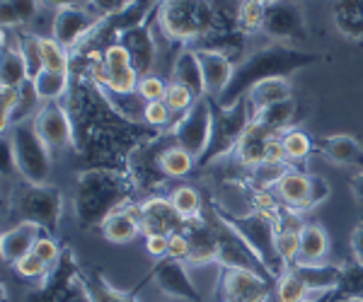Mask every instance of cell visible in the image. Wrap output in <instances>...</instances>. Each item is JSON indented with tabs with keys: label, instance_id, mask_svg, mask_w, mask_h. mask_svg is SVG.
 <instances>
[{
	"label": "cell",
	"instance_id": "1",
	"mask_svg": "<svg viewBox=\"0 0 363 302\" xmlns=\"http://www.w3.org/2000/svg\"><path fill=\"white\" fill-rule=\"evenodd\" d=\"M133 194H136V182L126 170L87 167L75 177V220L83 230L102 225L114 211L133 206Z\"/></svg>",
	"mask_w": 363,
	"mask_h": 302
},
{
	"label": "cell",
	"instance_id": "2",
	"mask_svg": "<svg viewBox=\"0 0 363 302\" xmlns=\"http://www.w3.org/2000/svg\"><path fill=\"white\" fill-rule=\"evenodd\" d=\"M320 56L313 51H303L301 46H289V44H267L262 49L252 51L250 56H245L242 61L235 66L230 83H228L225 92L218 97L220 107H230L242 100L245 95L255 85L264 83L272 78H289L291 73L308 68L313 63H318Z\"/></svg>",
	"mask_w": 363,
	"mask_h": 302
},
{
	"label": "cell",
	"instance_id": "3",
	"mask_svg": "<svg viewBox=\"0 0 363 302\" xmlns=\"http://www.w3.org/2000/svg\"><path fill=\"white\" fill-rule=\"evenodd\" d=\"M157 27L169 42L184 46L196 44L216 29V15L211 0H160Z\"/></svg>",
	"mask_w": 363,
	"mask_h": 302
},
{
	"label": "cell",
	"instance_id": "4",
	"mask_svg": "<svg viewBox=\"0 0 363 302\" xmlns=\"http://www.w3.org/2000/svg\"><path fill=\"white\" fill-rule=\"evenodd\" d=\"M213 213L223 220L225 225H230L233 230L247 242V247L259 257L262 264L272 271L274 278H279L286 271L284 259L279 257L277 249V220L264 216V213H245V216H235V213H228L225 208H220L218 203H211Z\"/></svg>",
	"mask_w": 363,
	"mask_h": 302
},
{
	"label": "cell",
	"instance_id": "5",
	"mask_svg": "<svg viewBox=\"0 0 363 302\" xmlns=\"http://www.w3.org/2000/svg\"><path fill=\"white\" fill-rule=\"evenodd\" d=\"M3 136L8 138L10 148H13L15 170L20 172V177L27 184H37V187L49 184L51 172H54V160H51L54 150L44 143V138L34 129V119L10 126V131Z\"/></svg>",
	"mask_w": 363,
	"mask_h": 302
},
{
	"label": "cell",
	"instance_id": "6",
	"mask_svg": "<svg viewBox=\"0 0 363 302\" xmlns=\"http://www.w3.org/2000/svg\"><path fill=\"white\" fill-rule=\"evenodd\" d=\"M8 213L15 223H34L44 232H54L61 223L63 213V194L54 184H27L13 191V199L8 201Z\"/></svg>",
	"mask_w": 363,
	"mask_h": 302
},
{
	"label": "cell",
	"instance_id": "7",
	"mask_svg": "<svg viewBox=\"0 0 363 302\" xmlns=\"http://www.w3.org/2000/svg\"><path fill=\"white\" fill-rule=\"evenodd\" d=\"M250 124H252V109L247 104V97H242V100L230 104V107H220L213 100V131H211L206 153L199 158L196 167H208L211 162L235 153L240 138H242V133L247 131Z\"/></svg>",
	"mask_w": 363,
	"mask_h": 302
},
{
	"label": "cell",
	"instance_id": "8",
	"mask_svg": "<svg viewBox=\"0 0 363 302\" xmlns=\"http://www.w3.org/2000/svg\"><path fill=\"white\" fill-rule=\"evenodd\" d=\"M274 196L289 213H303L313 211L325 199H330V184L320 177V174H306L301 170L289 167L281 177L274 182Z\"/></svg>",
	"mask_w": 363,
	"mask_h": 302
},
{
	"label": "cell",
	"instance_id": "9",
	"mask_svg": "<svg viewBox=\"0 0 363 302\" xmlns=\"http://www.w3.org/2000/svg\"><path fill=\"white\" fill-rule=\"evenodd\" d=\"M211 131H213V97H199L191 104L189 112H184L169 129L174 145L184 148L186 153H191L196 158H201L208 148Z\"/></svg>",
	"mask_w": 363,
	"mask_h": 302
},
{
	"label": "cell",
	"instance_id": "10",
	"mask_svg": "<svg viewBox=\"0 0 363 302\" xmlns=\"http://www.w3.org/2000/svg\"><path fill=\"white\" fill-rule=\"evenodd\" d=\"M233 158L250 170L264 165H289L284 158V148H281V133L257 121H252L247 131L242 133Z\"/></svg>",
	"mask_w": 363,
	"mask_h": 302
},
{
	"label": "cell",
	"instance_id": "11",
	"mask_svg": "<svg viewBox=\"0 0 363 302\" xmlns=\"http://www.w3.org/2000/svg\"><path fill=\"white\" fill-rule=\"evenodd\" d=\"M206 216L211 218V223H213L216 240H218V261H216V264H218L220 269H247L259 276H267L269 281H277V278L272 276V271L259 261V257L247 247V242H245L230 225H225L223 220L216 216L211 206H208Z\"/></svg>",
	"mask_w": 363,
	"mask_h": 302
},
{
	"label": "cell",
	"instance_id": "12",
	"mask_svg": "<svg viewBox=\"0 0 363 302\" xmlns=\"http://www.w3.org/2000/svg\"><path fill=\"white\" fill-rule=\"evenodd\" d=\"M262 34L272 39L274 44L301 46L308 42V25L303 10L294 0H277L267 5L264 22H262Z\"/></svg>",
	"mask_w": 363,
	"mask_h": 302
},
{
	"label": "cell",
	"instance_id": "13",
	"mask_svg": "<svg viewBox=\"0 0 363 302\" xmlns=\"http://www.w3.org/2000/svg\"><path fill=\"white\" fill-rule=\"evenodd\" d=\"M99 17L90 5H80V8H66L54 13L51 22V37L58 44H63L68 51H75L80 44L92 34V29L99 25Z\"/></svg>",
	"mask_w": 363,
	"mask_h": 302
},
{
	"label": "cell",
	"instance_id": "14",
	"mask_svg": "<svg viewBox=\"0 0 363 302\" xmlns=\"http://www.w3.org/2000/svg\"><path fill=\"white\" fill-rule=\"evenodd\" d=\"M220 286L230 302H269L272 295H277V281L247 269H223Z\"/></svg>",
	"mask_w": 363,
	"mask_h": 302
},
{
	"label": "cell",
	"instance_id": "15",
	"mask_svg": "<svg viewBox=\"0 0 363 302\" xmlns=\"http://www.w3.org/2000/svg\"><path fill=\"white\" fill-rule=\"evenodd\" d=\"M184 264L186 261H179L172 257L157 259V264L153 266V271L148 274V278L155 283V288L160 290V293L167 295V298L201 302V293H199L194 281L189 278V271H186Z\"/></svg>",
	"mask_w": 363,
	"mask_h": 302
},
{
	"label": "cell",
	"instance_id": "16",
	"mask_svg": "<svg viewBox=\"0 0 363 302\" xmlns=\"http://www.w3.org/2000/svg\"><path fill=\"white\" fill-rule=\"evenodd\" d=\"M34 129L51 150H66L75 145V129L68 109L61 102H46L34 116Z\"/></svg>",
	"mask_w": 363,
	"mask_h": 302
},
{
	"label": "cell",
	"instance_id": "17",
	"mask_svg": "<svg viewBox=\"0 0 363 302\" xmlns=\"http://www.w3.org/2000/svg\"><path fill=\"white\" fill-rule=\"evenodd\" d=\"M136 216L140 223V232L145 235H172L186 228V220L174 211L169 199L150 196V199L136 203Z\"/></svg>",
	"mask_w": 363,
	"mask_h": 302
},
{
	"label": "cell",
	"instance_id": "18",
	"mask_svg": "<svg viewBox=\"0 0 363 302\" xmlns=\"http://www.w3.org/2000/svg\"><path fill=\"white\" fill-rule=\"evenodd\" d=\"M116 42L128 51V56H131V61H133V66H136V71L140 73V78L153 73L157 51H155V39L148 27V20L138 22V25H133V27H126L124 32L116 37Z\"/></svg>",
	"mask_w": 363,
	"mask_h": 302
},
{
	"label": "cell",
	"instance_id": "19",
	"mask_svg": "<svg viewBox=\"0 0 363 302\" xmlns=\"http://www.w3.org/2000/svg\"><path fill=\"white\" fill-rule=\"evenodd\" d=\"M186 237H189V259L186 264L189 266H208L218 261V240H216V230L211 218L203 213L201 218L196 220H186Z\"/></svg>",
	"mask_w": 363,
	"mask_h": 302
},
{
	"label": "cell",
	"instance_id": "20",
	"mask_svg": "<svg viewBox=\"0 0 363 302\" xmlns=\"http://www.w3.org/2000/svg\"><path fill=\"white\" fill-rule=\"evenodd\" d=\"M194 49V46H191ZM201 63V73H203V85H206V95L218 100L225 92L228 83H230L233 73H235V63L233 58H228L225 54L211 49H194Z\"/></svg>",
	"mask_w": 363,
	"mask_h": 302
},
{
	"label": "cell",
	"instance_id": "21",
	"mask_svg": "<svg viewBox=\"0 0 363 302\" xmlns=\"http://www.w3.org/2000/svg\"><path fill=\"white\" fill-rule=\"evenodd\" d=\"M315 145H318V153L332 165L363 170V145L349 133H335V136L320 138V141H315Z\"/></svg>",
	"mask_w": 363,
	"mask_h": 302
},
{
	"label": "cell",
	"instance_id": "22",
	"mask_svg": "<svg viewBox=\"0 0 363 302\" xmlns=\"http://www.w3.org/2000/svg\"><path fill=\"white\" fill-rule=\"evenodd\" d=\"M44 235V230L34 223H15L13 228H8L0 237V257L5 264H17L22 257H27L39 242V237Z\"/></svg>",
	"mask_w": 363,
	"mask_h": 302
},
{
	"label": "cell",
	"instance_id": "23",
	"mask_svg": "<svg viewBox=\"0 0 363 302\" xmlns=\"http://www.w3.org/2000/svg\"><path fill=\"white\" fill-rule=\"evenodd\" d=\"M289 269H294V274L306 283L310 293H335L344 274V264H327V261L291 264Z\"/></svg>",
	"mask_w": 363,
	"mask_h": 302
},
{
	"label": "cell",
	"instance_id": "24",
	"mask_svg": "<svg viewBox=\"0 0 363 302\" xmlns=\"http://www.w3.org/2000/svg\"><path fill=\"white\" fill-rule=\"evenodd\" d=\"M172 80L179 85H184L186 90H191V95L196 97H206V85H203V73H201V63L199 56L191 46H182L174 56L172 63Z\"/></svg>",
	"mask_w": 363,
	"mask_h": 302
},
{
	"label": "cell",
	"instance_id": "25",
	"mask_svg": "<svg viewBox=\"0 0 363 302\" xmlns=\"http://www.w3.org/2000/svg\"><path fill=\"white\" fill-rule=\"evenodd\" d=\"M99 228H102V237L107 242H112V245H128L138 235H143L136 216V206H126L114 211Z\"/></svg>",
	"mask_w": 363,
	"mask_h": 302
},
{
	"label": "cell",
	"instance_id": "26",
	"mask_svg": "<svg viewBox=\"0 0 363 302\" xmlns=\"http://www.w3.org/2000/svg\"><path fill=\"white\" fill-rule=\"evenodd\" d=\"M332 22L344 39L361 42L363 39V0H335Z\"/></svg>",
	"mask_w": 363,
	"mask_h": 302
},
{
	"label": "cell",
	"instance_id": "27",
	"mask_svg": "<svg viewBox=\"0 0 363 302\" xmlns=\"http://www.w3.org/2000/svg\"><path fill=\"white\" fill-rule=\"evenodd\" d=\"M245 97H247L252 116H255L257 112H262V109L272 107V104L291 100V97H294V87H291L289 78H272V80H264V83L255 85Z\"/></svg>",
	"mask_w": 363,
	"mask_h": 302
},
{
	"label": "cell",
	"instance_id": "28",
	"mask_svg": "<svg viewBox=\"0 0 363 302\" xmlns=\"http://www.w3.org/2000/svg\"><path fill=\"white\" fill-rule=\"evenodd\" d=\"M330 254V235L318 223H306L301 230V252L296 264H318Z\"/></svg>",
	"mask_w": 363,
	"mask_h": 302
},
{
	"label": "cell",
	"instance_id": "29",
	"mask_svg": "<svg viewBox=\"0 0 363 302\" xmlns=\"http://www.w3.org/2000/svg\"><path fill=\"white\" fill-rule=\"evenodd\" d=\"M29 80L27 63L22 58L20 42L15 46L3 39V54H0V87H22Z\"/></svg>",
	"mask_w": 363,
	"mask_h": 302
},
{
	"label": "cell",
	"instance_id": "30",
	"mask_svg": "<svg viewBox=\"0 0 363 302\" xmlns=\"http://www.w3.org/2000/svg\"><path fill=\"white\" fill-rule=\"evenodd\" d=\"M42 10V0H0V22L3 29L27 27Z\"/></svg>",
	"mask_w": 363,
	"mask_h": 302
},
{
	"label": "cell",
	"instance_id": "31",
	"mask_svg": "<svg viewBox=\"0 0 363 302\" xmlns=\"http://www.w3.org/2000/svg\"><path fill=\"white\" fill-rule=\"evenodd\" d=\"M298 119V102L291 97V100H284L279 104H272V107L262 109V112H257L252 116V121H257V124H264L269 129L284 133L289 129H294Z\"/></svg>",
	"mask_w": 363,
	"mask_h": 302
},
{
	"label": "cell",
	"instance_id": "32",
	"mask_svg": "<svg viewBox=\"0 0 363 302\" xmlns=\"http://www.w3.org/2000/svg\"><path fill=\"white\" fill-rule=\"evenodd\" d=\"M157 165L165 177H186L196 167V158L179 145H169L157 153Z\"/></svg>",
	"mask_w": 363,
	"mask_h": 302
},
{
	"label": "cell",
	"instance_id": "33",
	"mask_svg": "<svg viewBox=\"0 0 363 302\" xmlns=\"http://www.w3.org/2000/svg\"><path fill=\"white\" fill-rule=\"evenodd\" d=\"M37 87V95L44 104L46 102H61L63 97L70 92V75L68 73H54V71H42L37 78L32 80Z\"/></svg>",
	"mask_w": 363,
	"mask_h": 302
},
{
	"label": "cell",
	"instance_id": "34",
	"mask_svg": "<svg viewBox=\"0 0 363 302\" xmlns=\"http://www.w3.org/2000/svg\"><path fill=\"white\" fill-rule=\"evenodd\" d=\"M281 148H284L286 162H303L313 153H318L315 141L301 129H289V131L281 133Z\"/></svg>",
	"mask_w": 363,
	"mask_h": 302
},
{
	"label": "cell",
	"instance_id": "35",
	"mask_svg": "<svg viewBox=\"0 0 363 302\" xmlns=\"http://www.w3.org/2000/svg\"><path fill=\"white\" fill-rule=\"evenodd\" d=\"M169 203L174 206V211L179 213L184 220H196L203 216V201L199 196V191L189 184H182L169 194Z\"/></svg>",
	"mask_w": 363,
	"mask_h": 302
},
{
	"label": "cell",
	"instance_id": "36",
	"mask_svg": "<svg viewBox=\"0 0 363 302\" xmlns=\"http://www.w3.org/2000/svg\"><path fill=\"white\" fill-rule=\"evenodd\" d=\"M42 54H44V71L68 73L73 66V56L63 44H58L54 37H42Z\"/></svg>",
	"mask_w": 363,
	"mask_h": 302
},
{
	"label": "cell",
	"instance_id": "37",
	"mask_svg": "<svg viewBox=\"0 0 363 302\" xmlns=\"http://www.w3.org/2000/svg\"><path fill=\"white\" fill-rule=\"evenodd\" d=\"M310 295L313 293H310L306 283L294 274V269H286L284 274L277 278V300L279 302H306Z\"/></svg>",
	"mask_w": 363,
	"mask_h": 302
},
{
	"label": "cell",
	"instance_id": "38",
	"mask_svg": "<svg viewBox=\"0 0 363 302\" xmlns=\"http://www.w3.org/2000/svg\"><path fill=\"white\" fill-rule=\"evenodd\" d=\"M335 298H363V264H359V261L344 264V274L335 290Z\"/></svg>",
	"mask_w": 363,
	"mask_h": 302
},
{
	"label": "cell",
	"instance_id": "39",
	"mask_svg": "<svg viewBox=\"0 0 363 302\" xmlns=\"http://www.w3.org/2000/svg\"><path fill=\"white\" fill-rule=\"evenodd\" d=\"M20 51H22V58H25V63H27L29 80H34L39 73L44 71L42 37H37V34H27V37H22L20 39Z\"/></svg>",
	"mask_w": 363,
	"mask_h": 302
},
{
	"label": "cell",
	"instance_id": "40",
	"mask_svg": "<svg viewBox=\"0 0 363 302\" xmlns=\"http://www.w3.org/2000/svg\"><path fill=\"white\" fill-rule=\"evenodd\" d=\"M264 13H267L264 3H257V0H242V8H240V17H238V27L242 29L245 34L262 32Z\"/></svg>",
	"mask_w": 363,
	"mask_h": 302
},
{
	"label": "cell",
	"instance_id": "41",
	"mask_svg": "<svg viewBox=\"0 0 363 302\" xmlns=\"http://www.w3.org/2000/svg\"><path fill=\"white\" fill-rule=\"evenodd\" d=\"M167 104L169 109H172V114H184V112H189L191 109V104L196 102V97L191 95V90H186L184 85H179V83H174V80H169L167 83V95H165V100H162Z\"/></svg>",
	"mask_w": 363,
	"mask_h": 302
},
{
	"label": "cell",
	"instance_id": "42",
	"mask_svg": "<svg viewBox=\"0 0 363 302\" xmlns=\"http://www.w3.org/2000/svg\"><path fill=\"white\" fill-rule=\"evenodd\" d=\"M136 92H138V97L145 104L162 102V100H165V95H167V83L162 78H157V75L150 73V75H143V78H140Z\"/></svg>",
	"mask_w": 363,
	"mask_h": 302
},
{
	"label": "cell",
	"instance_id": "43",
	"mask_svg": "<svg viewBox=\"0 0 363 302\" xmlns=\"http://www.w3.org/2000/svg\"><path fill=\"white\" fill-rule=\"evenodd\" d=\"M87 286H90V293H92V298H95V302H136L131 295L121 293V290H114L102 276H95V281H87Z\"/></svg>",
	"mask_w": 363,
	"mask_h": 302
},
{
	"label": "cell",
	"instance_id": "44",
	"mask_svg": "<svg viewBox=\"0 0 363 302\" xmlns=\"http://www.w3.org/2000/svg\"><path fill=\"white\" fill-rule=\"evenodd\" d=\"M20 107V87H0V114H3V133L10 131L13 116Z\"/></svg>",
	"mask_w": 363,
	"mask_h": 302
},
{
	"label": "cell",
	"instance_id": "45",
	"mask_svg": "<svg viewBox=\"0 0 363 302\" xmlns=\"http://www.w3.org/2000/svg\"><path fill=\"white\" fill-rule=\"evenodd\" d=\"M63 249H66V247H61V242H56L54 237L42 235V237H39L37 245H34L32 252L37 254V257L42 259L44 264L51 269V266H56L58 261H61V257H63Z\"/></svg>",
	"mask_w": 363,
	"mask_h": 302
},
{
	"label": "cell",
	"instance_id": "46",
	"mask_svg": "<svg viewBox=\"0 0 363 302\" xmlns=\"http://www.w3.org/2000/svg\"><path fill=\"white\" fill-rule=\"evenodd\" d=\"M169 121H172V109H169L165 102L145 104V109H143L145 126H150L153 131H157V129H162V126H169Z\"/></svg>",
	"mask_w": 363,
	"mask_h": 302
},
{
	"label": "cell",
	"instance_id": "47",
	"mask_svg": "<svg viewBox=\"0 0 363 302\" xmlns=\"http://www.w3.org/2000/svg\"><path fill=\"white\" fill-rule=\"evenodd\" d=\"M15 271H17V274H20L22 278H29V281H34V278H44L51 269L44 264L42 259L37 257V254L29 252L27 257H22V259L15 264Z\"/></svg>",
	"mask_w": 363,
	"mask_h": 302
},
{
	"label": "cell",
	"instance_id": "48",
	"mask_svg": "<svg viewBox=\"0 0 363 302\" xmlns=\"http://www.w3.org/2000/svg\"><path fill=\"white\" fill-rule=\"evenodd\" d=\"M133 3H136V0H87V5H90L102 20L104 17H116V15L126 13Z\"/></svg>",
	"mask_w": 363,
	"mask_h": 302
},
{
	"label": "cell",
	"instance_id": "49",
	"mask_svg": "<svg viewBox=\"0 0 363 302\" xmlns=\"http://www.w3.org/2000/svg\"><path fill=\"white\" fill-rule=\"evenodd\" d=\"M189 252H191V247H189V237H186V232L184 230H182V232H172V235H169L167 257L186 261V259H189Z\"/></svg>",
	"mask_w": 363,
	"mask_h": 302
},
{
	"label": "cell",
	"instance_id": "50",
	"mask_svg": "<svg viewBox=\"0 0 363 302\" xmlns=\"http://www.w3.org/2000/svg\"><path fill=\"white\" fill-rule=\"evenodd\" d=\"M145 252L155 259H165L167 257V249H169V235H145Z\"/></svg>",
	"mask_w": 363,
	"mask_h": 302
},
{
	"label": "cell",
	"instance_id": "51",
	"mask_svg": "<svg viewBox=\"0 0 363 302\" xmlns=\"http://www.w3.org/2000/svg\"><path fill=\"white\" fill-rule=\"evenodd\" d=\"M61 302H95V298H92V293H90V286H87V278H80L78 286L70 290Z\"/></svg>",
	"mask_w": 363,
	"mask_h": 302
},
{
	"label": "cell",
	"instance_id": "52",
	"mask_svg": "<svg viewBox=\"0 0 363 302\" xmlns=\"http://www.w3.org/2000/svg\"><path fill=\"white\" fill-rule=\"evenodd\" d=\"M349 245H351V254H354V261L363 264V220L354 228L349 237Z\"/></svg>",
	"mask_w": 363,
	"mask_h": 302
},
{
	"label": "cell",
	"instance_id": "53",
	"mask_svg": "<svg viewBox=\"0 0 363 302\" xmlns=\"http://www.w3.org/2000/svg\"><path fill=\"white\" fill-rule=\"evenodd\" d=\"M44 8L49 10H66V8H80V5H87V0H42Z\"/></svg>",
	"mask_w": 363,
	"mask_h": 302
},
{
	"label": "cell",
	"instance_id": "54",
	"mask_svg": "<svg viewBox=\"0 0 363 302\" xmlns=\"http://www.w3.org/2000/svg\"><path fill=\"white\" fill-rule=\"evenodd\" d=\"M351 194H354L356 203H359V208L363 211V170H359L351 177Z\"/></svg>",
	"mask_w": 363,
	"mask_h": 302
},
{
	"label": "cell",
	"instance_id": "55",
	"mask_svg": "<svg viewBox=\"0 0 363 302\" xmlns=\"http://www.w3.org/2000/svg\"><path fill=\"white\" fill-rule=\"evenodd\" d=\"M306 302H337L335 293H313Z\"/></svg>",
	"mask_w": 363,
	"mask_h": 302
},
{
	"label": "cell",
	"instance_id": "56",
	"mask_svg": "<svg viewBox=\"0 0 363 302\" xmlns=\"http://www.w3.org/2000/svg\"><path fill=\"white\" fill-rule=\"evenodd\" d=\"M337 302H363V298H344V300H337Z\"/></svg>",
	"mask_w": 363,
	"mask_h": 302
},
{
	"label": "cell",
	"instance_id": "57",
	"mask_svg": "<svg viewBox=\"0 0 363 302\" xmlns=\"http://www.w3.org/2000/svg\"><path fill=\"white\" fill-rule=\"evenodd\" d=\"M257 3H264V5H272V3H277V0H257Z\"/></svg>",
	"mask_w": 363,
	"mask_h": 302
},
{
	"label": "cell",
	"instance_id": "58",
	"mask_svg": "<svg viewBox=\"0 0 363 302\" xmlns=\"http://www.w3.org/2000/svg\"><path fill=\"white\" fill-rule=\"evenodd\" d=\"M223 302H230V300H223Z\"/></svg>",
	"mask_w": 363,
	"mask_h": 302
}]
</instances>
